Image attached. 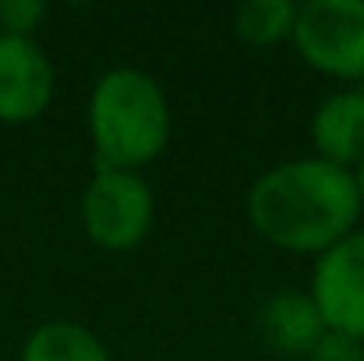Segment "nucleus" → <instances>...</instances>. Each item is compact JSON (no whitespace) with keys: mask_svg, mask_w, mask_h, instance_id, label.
<instances>
[{"mask_svg":"<svg viewBox=\"0 0 364 361\" xmlns=\"http://www.w3.org/2000/svg\"><path fill=\"white\" fill-rule=\"evenodd\" d=\"M350 174H354V184H358V195H361V206H364V156H361V163H358Z\"/></svg>","mask_w":364,"mask_h":361,"instance_id":"nucleus-13","label":"nucleus"},{"mask_svg":"<svg viewBox=\"0 0 364 361\" xmlns=\"http://www.w3.org/2000/svg\"><path fill=\"white\" fill-rule=\"evenodd\" d=\"M358 89H361V93H364V82H361V85H358Z\"/></svg>","mask_w":364,"mask_h":361,"instance_id":"nucleus-14","label":"nucleus"},{"mask_svg":"<svg viewBox=\"0 0 364 361\" xmlns=\"http://www.w3.org/2000/svg\"><path fill=\"white\" fill-rule=\"evenodd\" d=\"M244 209L258 238L318 258L358 231L364 206L350 170L318 156H301L269 167L251 184Z\"/></svg>","mask_w":364,"mask_h":361,"instance_id":"nucleus-1","label":"nucleus"},{"mask_svg":"<svg viewBox=\"0 0 364 361\" xmlns=\"http://www.w3.org/2000/svg\"><path fill=\"white\" fill-rule=\"evenodd\" d=\"M156 216L152 188L141 174L96 167L85 195H82V227L89 241L103 251L138 248Z\"/></svg>","mask_w":364,"mask_h":361,"instance_id":"nucleus-4","label":"nucleus"},{"mask_svg":"<svg viewBox=\"0 0 364 361\" xmlns=\"http://www.w3.org/2000/svg\"><path fill=\"white\" fill-rule=\"evenodd\" d=\"M258 333L276 355L308 358L322 340L326 323L308 291H276L258 308Z\"/></svg>","mask_w":364,"mask_h":361,"instance_id":"nucleus-7","label":"nucleus"},{"mask_svg":"<svg viewBox=\"0 0 364 361\" xmlns=\"http://www.w3.org/2000/svg\"><path fill=\"white\" fill-rule=\"evenodd\" d=\"M21 361H110L103 340L78 323H43L21 344Z\"/></svg>","mask_w":364,"mask_h":361,"instance_id":"nucleus-9","label":"nucleus"},{"mask_svg":"<svg viewBox=\"0 0 364 361\" xmlns=\"http://www.w3.org/2000/svg\"><path fill=\"white\" fill-rule=\"evenodd\" d=\"M304 361H364V344L354 340V337H343V333L326 330L322 340L311 347V355Z\"/></svg>","mask_w":364,"mask_h":361,"instance_id":"nucleus-12","label":"nucleus"},{"mask_svg":"<svg viewBox=\"0 0 364 361\" xmlns=\"http://www.w3.org/2000/svg\"><path fill=\"white\" fill-rule=\"evenodd\" d=\"M290 43L308 68L329 78L364 82V0L297 4Z\"/></svg>","mask_w":364,"mask_h":361,"instance_id":"nucleus-3","label":"nucleus"},{"mask_svg":"<svg viewBox=\"0 0 364 361\" xmlns=\"http://www.w3.org/2000/svg\"><path fill=\"white\" fill-rule=\"evenodd\" d=\"M89 138L96 167L138 174L170 142V103L163 85L138 68H110L89 96Z\"/></svg>","mask_w":364,"mask_h":361,"instance_id":"nucleus-2","label":"nucleus"},{"mask_svg":"<svg viewBox=\"0 0 364 361\" xmlns=\"http://www.w3.org/2000/svg\"><path fill=\"white\" fill-rule=\"evenodd\" d=\"M57 93V71L46 50L25 36H0V124L39 120Z\"/></svg>","mask_w":364,"mask_h":361,"instance_id":"nucleus-6","label":"nucleus"},{"mask_svg":"<svg viewBox=\"0 0 364 361\" xmlns=\"http://www.w3.org/2000/svg\"><path fill=\"white\" fill-rule=\"evenodd\" d=\"M326 330L364 344V231H354L315 258L308 287Z\"/></svg>","mask_w":364,"mask_h":361,"instance_id":"nucleus-5","label":"nucleus"},{"mask_svg":"<svg viewBox=\"0 0 364 361\" xmlns=\"http://www.w3.org/2000/svg\"><path fill=\"white\" fill-rule=\"evenodd\" d=\"M311 142L315 156L354 170L364 156V93L361 89H343L333 93L318 103L311 117Z\"/></svg>","mask_w":364,"mask_h":361,"instance_id":"nucleus-8","label":"nucleus"},{"mask_svg":"<svg viewBox=\"0 0 364 361\" xmlns=\"http://www.w3.org/2000/svg\"><path fill=\"white\" fill-rule=\"evenodd\" d=\"M43 14H46V4H39V0H0V36L32 39Z\"/></svg>","mask_w":364,"mask_h":361,"instance_id":"nucleus-11","label":"nucleus"},{"mask_svg":"<svg viewBox=\"0 0 364 361\" xmlns=\"http://www.w3.org/2000/svg\"><path fill=\"white\" fill-rule=\"evenodd\" d=\"M297 4L294 0H247L234 14V36L244 46L265 50L276 43H287L294 36Z\"/></svg>","mask_w":364,"mask_h":361,"instance_id":"nucleus-10","label":"nucleus"}]
</instances>
